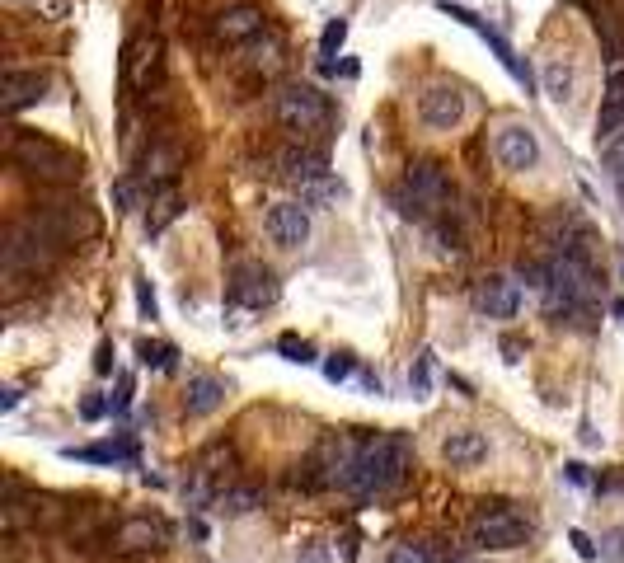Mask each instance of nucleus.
<instances>
[{
    "label": "nucleus",
    "mask_w": 624,
    "mask_h": 563,
    "mask_svg": "<svg viewBox=\"0 0 624 563\" xmlns=\"http://www.w3.org/2000/svg\"><path fill=\"white\" fill-rule=\"evenodd\" d=\"M404 479H409V437H399V432L366 437L352 498H390L404 488Z\"/></svg>",
    "instance_id": "f257e3e1"
},
{
    "label": "nucleus",
    "mask_w": 624,
    "mask_h": 563,
    "mask_svg": "<svg viewBox=\"0 0 624 563\" xmlns=\"http://www.w3.org/2000/svg\"><path fill=\"white\" fill-rule=\"evenodd\" d=\"M390 202H395L399 216H409V221H432L437 212H446L451 183H446V174L432 165V160H418V165L404 169V179L395 183Z\"/></svg>",
    "instance_id": "f03ea898"
},
{
    "label": "nucleus",
    "mask_w": 624,
    "mask_h": 563,
    "mask_svg": "<svg viewBox=\"0 0 624 563\" xmlns=\"http://www.w3.org/2000/svg\"><path fill=\"white\" fill-rule=\"evenodd\" d=\"M10 160H15L19 169L38 174V179H47V183H76L80 169H85L80 165V155H71L66 146H57V141L38 137V132H15Z\"/></svg>",
    "instance_id": "7ed1b4c3"
},
{
    "label": "nucleus",
    "mask_w": 624,
    "mask_h": 563,
    "mask_svg": "<svg viewBox=\"0 0 624 563\" xmlns=\"http://www.w3.org/2000/svg\"><path fill=\"white\" fill-rule=\"evenodd\" d=\"M535 535L531 517L517 512L507 503H488L479 507V517L470 521V545L474 549H493V554H507V549H526V540Z\"/></svg>",
    "instance_id": "20e7f679"
},
{
    "label": "nucleus",
    "mask_w": 624,
    "mask_h": 563,
    "mask_svg": "<svg viewBox=\"0 0 624 563\" xmlns=\"http://www.w3.org/2000/svg\"><path fill=\"white\" fill-rule=\"evenodd\" d=\"M273 113H277V122H282L287 132H296L301 141L329 127V99H324L315 85H282V90L273 94Z\"/></svg>",
    "instance_id": "39448f33"
},
{
    "label": "nucleus",
    "mask_w": 624,
    "mask_h": 563,
    "mask_svg": "<svg viewBox=\"0 0 624 563\" xmlns=\"http://www.w3.org/2000/svg\"><path fill=\"white\" fill-rule=\"evenodd\" d=\"M465 118H470V99H465L460 85H451V80L423 85V94H418V122H423L427 132H456V127H465Z\"/></svg>",
    "instance_id": "423d86ee"
},
{
    "label": "nucleus",
    "mask_w": 624,
    "mask_h": 563,
    "mask_svg": "<svg viewBox=\"0 0 624 563\" xmlns=\"http://www.w3.org/2000/svg\"><path fill=\"white\" fill-rule=\"evenodd\" d=\"M493 160L507 169V174H535L540 160H545V146H540V132L531 122H503L493 132Z\"/></svg>",
    "instance_id": "0eeeda50"
},
{
    "label": "nucleus",
    "mask_w": 624,
    "mask_h": 563,
    "mask_svg": "<svg viewBox=\"0 0 624 563\" xmlns=\"http://www.w3.org/2000/svg\"><path fill=\"white\" fill-rule=\"evenodd\" d=\"M442 15H451V19H460V24H465V29H474L479 33V38H484L488 47H493V57L503 61V71L512 80H517V85H531V66H526V61L517 57V52H512V43H507L503 33L493 29V24H484V19L474 15V10H465V5H451V0H442Z\"/></svg>",
    "instance_id": "6e6552de"
},
{
    "label": "nucleus",
    "mask_w": 624,
    "mask_h": 563,
    "mask_svg": "<svg viewBox=\"0 0 624 563\" xmlns=\"http://www.w3.org/2000/svg\"><path fill=\"white\" fill-rule=\"evenodd\" d=\"M277 273L263 268V263H235L230 273V301L244 305V310H263V305L277 301Z\"/></svg>",
    "instance_id": "1a4fd4ad"
},
{
    "label": "nucleus",
    "mask_w": 624,
    "mask_h": 563,
    "mask_svg": "<svg viewBox=\"0 0 624 563\" xmlns=\"http://www.w3.org/2000/svg\"><path fill=\"white\" fill-rule=\"evenodd\" d=\"M263 230H268V240H273L277 249H301V244L310 240V212H305V202H277V207H268Z\"/></svg>",
    "instance_id": "9d476101"
},
{
    "label": "nucleus",
    "mask_w": 624,
    "mask_h": 563,
    "mask_svg": "<svg viewBox=\"0 0 624 563\" xmlns=\"http://www.w3.org/2000/svg\"><path fill=\"white\" fill-rule=\"evenodd\" d=\"M474 305H479V315H488V320H517L521 287L503 273H488L484 282L474 287Z\"/></svg>",
    "instance_id": "9b49d317"
},
{
    "label": "nucleus",
    "mask_w": 624,
    "mask_h": 563,
    "mask_svg": "<svg viewBox=\"0 0 624 563\" xmlns=\"http://www.w3.org/2000/svg\"><path fill=\"white\" fill-rule=\"evenodd\" d=\"M165 540H169V526L160 517H127L118 526V535H113V549H122V554H151Z\"/></svg>",
    "instance_id": "f8f14e48"
},
{
    "label": "nucleus",
    "mask_w": 624,
    "mask_h": 563,
    "mask_svg": "<svg viewBox=\"0 0 624 563\" xmlns=\"http://www.w3.org/2000/svg\"><path fill=\"white\" fill-rule=\"evenodd\" d=\"M212 29L221 43H254V38L268 29V15H263L259 5H230V10L216 15Z\"/></svg>",
    "instance_id": "ddd939ff"
},
{
    "label": "nucleus",
    "mask_w": 624,
    "mask_h": 563,
    "mask_svg": "<svg viewBox=\"0 0 624 563\" xmlns=\"http://www.w3.org/2000/svg\"><path fill=\"white\" fill-rule=\"evenodd\" d=\"M442 460L451 470H474V465L488 460V437L474 432V427H456V432L442 437Z\"/></svg>",
    "instance_id": "4468645a"
},
{
    "label": "nucleus",
    "mask_w": 624,
    "mask_h": 563,
    "mask_svg": "<svg viewBox=\"0 0 624 563\" xmlns=\"http://www.w3.org/2000/svg\"><path fill=\"white\" fill-rule=\"evenodd\" d=\"M324 155L320 151H310V146H291V151H282L277 155V174H282V179L287 183H296V188H315V183L320 179H329V174H324Z\"/></svg>",
    "instance_id": "2eb2a0df"
},
{
    "label": "nucleus",
    "mask_w": 624,
    "mask_h": 563,
    "mask_svg": "<svg viewBox=\"0 0 624 563\" xmlns=\"http://www.w3.org/2000/svg\"><path fill=\"white\" fill-rule=\"evenodd\" d=\"M221 404H226V381L221 376H207V371L188 376V385H183V413L188 418H212Z\"/></svg>",
    "instance_id": "dca6fc26"
},
{
    "label": "nucleus",
    "mask_w": 624,
    "mask_h": 563,
    "mask_svg": "<svg viewBox=\"0 0 624 563\" xmlns=\"http://www.w3.org/2000/svg\"><path fill=\"white\" fill-rule=\"evenodd\" d=\"M615 132H624V61L610 66L606 99H601V113H596V141H610Z\"/></svg>",
    "instance_id": "f3484780"
},
{
    "label": "nucleus",
    "mask_w": 624,
    "mask_h": 563,
    "mask_svg": "<svg viewBox=\"0 0 624 563\" xmlns=\"http://www.w3.org/2000/svg\"><path fill=\"white\" fill-rule=\"evenodd\" d=\"M122 76H127V85H132V90H151L155 76H160V43H155V38H141V43L127 47Z\"/></svg>",
    "instance_id": "a211bd4d"
},
{
    "label": "nucleus",
    "mask_w": 624,
    "mask_h": 563,
    "mask_svg": "<svg viewBox=\"0 0 624 563\" xmlns=\"http://www.w3.org/2000/svg\"><path fill=\"white\" fill-rule=\"evenodd\" d=\"M47 90V76H38V71H5V85H0V104L10 108V113H19V108L38 104Z\"/></svg>",
    "instance_id": "6ab92c4d"
},
{
    "label": "nucleus",
    "mask_w": 624,
    "mask_h": 563,
    "mask_svg": "<svg viewBox=\"0 0 624 563\" xmlns=\"http://www.w3.org/2000/svg\"><path fill=\"white\" fill-rule=\"evenodd\" d=\"M540 85L554 104H573V94H578V66L568 57H545L540 66Z\"/></svg>",
    "instance_id": "aec40b11"
},
{
    "label": "nucleus",
    "mask_w": 624,
    "mask_h": 563,
    "mask_svg": "<svg viewBox=\"0 0 624 563\" xmlns=\"http://www.w3.org/2000/svg\"><path fill=\"white\" fill-rule=\"evenodd\" d=\"M582 240H587V226H582L573 212H559L545 230V244L554 249V254H578L582 259Z\"/></svg>",
    "instance_id": "412c9836"
},
{
    "label": "nucleus",
    "mask_w": 624,
    "mask_h": 563,
    "mask_svg": "<svg viewBox=\"0 0 624 563\" xmlns=\"http://www.w3.org/2000/svg\"><path fill=\"white\" fill-rule=\"evenodd\" d=\"M71 460H94V465H118V460H137L132 442H104V446H71Z\"/></svg>",
    "instance_id": "4be33fe9"
},
{
    "label": "nucleus",
    "mask_w": 624,
    "mask_h": 563,
    "mask_svg": "<svg viewBox=\"0 0 624 563\" xmlns=\"http://www.w3.org/2000/svg\"><path fill=\"white\" fill-rule=\"evenodd\" d=\"M221 512H230V517H244V512H254V507H263V488L254 484H240V488H226L221 498Z\"/></svg>",
    "instance_id": "5701e85b"
},
{
    "label": "nucleus",
    "mask_w": 624,
    "mask_h": 563,
    "mask_svg": "<svg viewBox=\"0 0 624 563\" xmlns=\"http://www.w3.org/2000/svg\"><path fill=\"white\" fill-rule=\"evenodd\" d=\"M179 160H183V155H179V146H155V151L151 155H146V179H174V169H179Z\"/></svg>",
    "instance_id": "b1692460"
},
{
    "label": "nucleus",
    "mask_w": 624,
    "mask_h": 563,
    "mask_svg": "<svg viewBox=\"0 0 624 563\" xmlns=\"http://www.w3.org/2000/svg\"><path fill=\"white\" fill-rule=\"evenodd\" d=\"M174 216H179V198H174L169 188H160V198H155V216H146V235H160Z\"/></svg>",
    "instance_id": "393cba45"
},
{
    "label": "nucleus",
    "mask_w": 624,
    "mask_h": 563,
    "mask_svg": "<svg viewBox=\"0 0 624 563\" xmlns=\"http://www.w3.org/2000/svg\"><path fill=\"white\" fill-rule=\"evenodd\" d=\"M601 165L610 169V179L620 183V193H624V132H615L610 141H601Z\"/></svg>",
    "instance_id": "a878e982"
},
{
    "label": "nucleus",
    "mask_w": 624,
    "mask_h": 563,
    "mask_svg": "<svg viewBox=\"0 0 624 563\" xmlns=\"http://www.w3.org/2000/svg\"><path fill=\"white\" fill-rule=\"evenodd\" d=\"M343 198H348V183L343 179H320L315 188H305L301 193L305 207H315V202H343Z\"/></svg>",
    "instance_id": "bb28decb"
},
{
    "label": "nucleus",
    "mask_w": 624,
    "mask_h": 563,
    "mask_svg": "<svg viewBox=\"0 0 624 563\" xmlns=\"http://www.w3.org/2000/svg\"><path fill=\"white\" fill-rule=\"evenodd\" d=\"M277 352L287 357V362H296V366H305V362H315V348L305 343V338H296V334H282L277 338Z\"/></svg>",
    "instance_id": "cd10ccee"
},
{
    "label": "nucleus",
    "mask_w": 624,
    "mask_h": 563,
    "mask_svg": "<svg viewBox=\"0 0 624 563\" xmlns=\"http://www.w3.org/2000/svg\"><path fill=\"white\" fill-rule=\"evenodd\" d=\"M137 352H141V366H155V371L174 366V348H169V343H151V338H146Z\"/></svg>",
    "instance_id": "c85d7f7f"
},
{
    "label": "nucleus",
    "mask_w": 624,
    "mask_h": 563,
    "mask_svg": "<svg viewBox=\"0 0 624 563\" xmlns=\"http://www.w3.org/2000/svg\"><path fill=\"white\" fill-rule=\"evenodd\" d=\"M343 38H348V19H334V24H329V29H324V38H320L324 57H334L338 47H343Z\"/></svg>",
    "instance_id": "c756f323"
},
{
    "label": "nucleus",
    "mask_w": 624,
    "mask_h": 563,
    "mask_svg": "<svg viewBox=\"0 0 624 563\" xmlns=\"http://www.w3.org/2000/svg\"><path fill=\"white\" fill-rule=\"evenodd\" d=\"M324 376H329V381H348V376H352V357H348V352H334V357H329V362H324Z\"/></svg>",
    "instance_id": "7c9ffc66"
},
{
    "label": "nucleus",
    "mask_w": 624,
    "mask_h": 563,
    "mask_svg": "<svg viewBox=\"0 0 624 563\" xmlns=\"http://www.w3.org/2000/svg\"><path fill=\"white\" fill-rule=\"evenodd\" d=\"M113 202H118V212H132V207H137V183L118 179L113 183Z\"/></svg>",
    "instance_id": "2f4dec72"
},
{
    "label": "nucleus",
    "mask_w": 624,
    "mask_h": 563,
    "mask_svg": "<svg viewBox=\"0 0 624 563\" xmlns=\"http://www.w3.org/2000/svg\"><path fill=\"white\" fill-rule=\"evenodd\" d=\"M385 563H427V554H423V545H395Z\"/></svg>",
    "instance_id": "473e14b6"
},
{
    "label": "nucleus",
    "mask_w": 624,
    "mask_h": 563,
    "mask_svg": "<svg viewBox=\"0 0 624 563\" xmlns=\"http://www.w3.org/2000/svg\"><path fill=\"white\" fill-rule=\"evenodd\" d=\"M601 559L624 563V531H610V535H606V545H601Z\"/></svg>",
    "instance_id": "72a5a7b5"
},
{
    "label": "nucleus",
    "mask_w": 624,
    "mask_h": 563,
    "mask_svg": "<svg viewBox=\"0 0 624 563\" xmlns=\"http://www.w3.org/2000/svg\"><path fill=\"white\" fill-rule=\"evenodd\" d=\"M137 305H141V315H146V320H155V291L146 287V277H137Z\"/></svg>",
    "instance_id": "f704fd0d"
},
{
    "label": "nucleus",
    "mask_w": 624,
    "mask_h": 563,
    "mask_svg": "<svg viewBox=\"0 0 624 563\" xmlns=\"http://www.w3.org/2000/svg\"><path fill=\"white\" fill-rule=\"evenodd\" d=\"M108 409H113V404H108V399L90 395V399H85V404H80V418H90V423H94V418H104Z\"/></svg>",
    "instance_id": "c9c22d12"
},
{
    "label": "nucleus",
    "mask_w": 624,
    "mask_h": 563,
    "mask_svg": "<svg viewBox=\"0 0 624 563\" xmlns=\"http://www.w3.org/2000/svg\"><path fill=\"white\" fill-rule=\"evenodd\" d=\"M296 563H329V554H324V545H301V554H296Z\"/></svg>",
    "instance_id": "e433bc0d"
},
{
    "label": "nucleus",
    "mask_w": 624,
    "mask_h": 563,
    "mask_svg": "<svg viewBox=\"0 0 624 563\" xmlns=\"http://www.w3.org/2000/svg\"><path fill=\"white\" fill-rule=\"evenodd\" d=\"M498 348H503V357H507V362H521V352H526V343H521V338H512V334H507L503 343H498Z\"/></svg>",
    "instance_id": "4c0bfd02"
},
{
    "label": "nucleus",
    "mask_w": 624,
    "mask_h": 563,
    "mask_svg": "<svg viewBox=\"0 0 624 563\" xmlns=\"http://www.w3.org/2000/svg\"><path fill=\"white\" fill-rule=\"evenodd\" d=\"M568 540H573V549H578L582 559H596V545H592V540H587V535H582V531H573V535H568Z\"/></svg>",
    "instance_id": "58836bf2"
},
{
    "label": "nucleus",
    "mask_w": 624,
    "mask_h": 563,
    "mask_svg": "<svg viewBox=\"0 0 624 563\" xmlns=\"http://www.w3.org/2000/svg\"><path fill=\"white\" fill-rule=\"evenodd\" d=\"M94 371H99V376H108V371H113V348H99V357H94Z\"/></svg>",
    "instance_id": "ea45409f"
},
{
    "label": "nucleus",
    "mask_w": 624,
    "mask_h": 563,
    "mask_svg": "<svg viewBox=\"0 0 624 563\" xmlns=\"http://www.w3.org/2000/svg\"><path fill=\"white\" fill-rule=\"evenodd\" d=\"M427 366H432V362H427V352H423L418 366H413V385H418V390H427Z\"/></svg>",
    "instance_id": "a19ab883"
},
{
    "label": "nucleus",
    "mask_w": 624,
    "mask_h": 563,
    "mask_svg": "<svg viewBox=\"0 0 624 563\" xmlns=\"http://www.w3.org/2000/svg\"><path fill=\"white\" fill-rule=\"evenodd\" d=\"M610 310H615V315H620V320H624V301H615V305H610Z\"/></svg>",
    "instance_id": "79ce46f5"
}]
</instances>
